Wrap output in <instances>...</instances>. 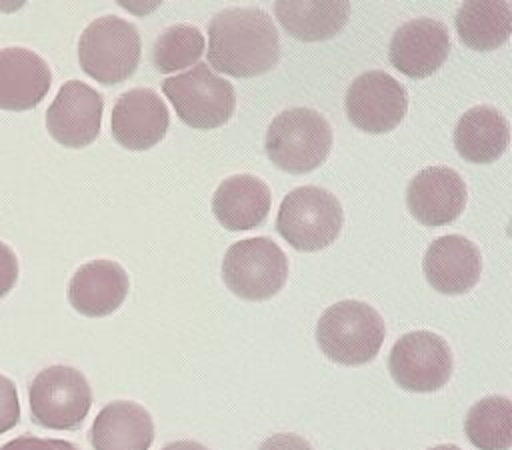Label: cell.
Returning <instances> with one entry per match:
<instances>
[{
  "label": "cell",
  "instance_id": "obj_29",
  "mask_svg": "<svg viewBox=\"0 0 512 450\" xmlns=\"http://www.w3.org/2000/svg\"><path fill=\"white\" fill-rule=\"evenodd\" d=\"M162 450H208V448L202 446L200 442H194V440H178V442L166 444Z\"/></svg>",
  "mask_w": 512,
  "mask_h": 450
},
{
  "label": "cell",
  "instance_id": "obj_30",
  "mask_svg": "<svg viewBox=\"0 0 512 450\" xmlns=\"http://www.w3.org/2000/svg\"><path fill=\"white\" fill-rule=\"evenodd\" d=\"M430 450H460V448L454 446V444H440V446H434V448H430Z\"/></svg>",
  "mask_w": 512,
  "mask_h": 450
},
{
  "label": "cell",
  "instance_id": "obj_8",
  "mask_svg": "<svg viewBox=\"0 0 512 450\" xmlns=\"http://www.w3.org/2000/svg\"><path fill=\"white\" fill-rule=\"evenodd\" d=\"M222 278L242 300H268L282 290L288 278V258L266 236L246 238L226 250Z\"/></svg>",
  "mask_w": 512,
  "mask_h": 450
},
{
  "label": "cell",
  "instance_id": "obj_22",
  "mask_svg": "<svg viewBox=\"0 0 512 450\" xmlns=\"http://www.w3.org/2000/svg\"><path fill=\"white\" fill-rule=\"evenodd\" d=\"M454 22L464 46L486 52L510 38L512 8L508 2H464Z\"/></svg>",
  "mask_w": 512,
  "mask_h": 450
},
{
  "label": "cell",
  "instance_id": "obj_15",
  "mask_svg": "<svg viewBox=\"0 0 512 450\" xmlns=\"http://www.w3.org/2000/svg\"><path fill=\"white\" fill-rule=\"evenodd\" d=\"M422 270L428 284L442 294H464L482 272V256L474 242L460 234L436 238L424 254Z\"/></svg>",
  "mask_w": 512,
  "mask_h": 450
},
{
  "label": "cell",
  "instance_id": "obj_6",
  "mask_svg": "<svg viewBox=\"0 0 512 450\" xmlns=\"http://www.w3.org/2000/svg\"><path fill=\"white\" fill-rule=\"evenodd\" d=\"M162 90L178 118L196 130H212L226 124L236 108L234 86L204 62L166 78Z\"/></svg>",
  "mask_w": 512,
  "mask_h": 450
},
{
  "label": "cell",
  "instance_id": "obj_10",
  "mask_svg": "<svg viewBox=\"0 0 512 450\" xmlns=\"http://www.w3.org/2000/svg\"><path fill=\"white\" fill-rule=\"evenodd\" d=\"M344 106L348 120L358 130L382 134L402 122L408 110V92L388 72L368 70L348 86Z\"/></svg>",
  "mask_w": 512,
  "mask_h": 450
},
{
  "label": "cell",
  "instance_id": "obj_17",
  "mask_svg": "<svg viewBox=\"0 0 512 450\" xmlns=\"http://www.w3.org/2000/svg\"><path fill=\"white\" fill-rule=\"evenodd\" d=\"M126 270L114 260H92L82 264L70 278L68 302L76 312L90 318L108 316L118 310L128 294Z\"/></svg>",
  "mask_w": 512,
  "mask_h": 450
},
{
  "label": "cell",
  "instance_id": "obj_18",
  "mask_svg": "<svg viewBox=\"0 0 512 450\" xmlns=\"http://www.w3.org/2000/svg\"><path fill=\"white\" fill-rule=\"evenodd\" d=\"M152 440L154 422L150 412L130 400L106 404L90 428L94 450H148Z\"/></svg>",
  "mask_w": 512,
  "mask_h": 450
},
{
  "label": "cell",
  "instance_id": "obj_4",
  "mask_svg": "<svg viewBox=\"0 0 512 450\" xmlns=\"http://www.w3.org/2000/svg\"><path fill=\"white\" fill-rule=\"evenodd\" d=\"M140 34L134 24L118 16L92 20L78 40L80 68L100 84H120L140 62Z\"/></svg>",
  "mask_w": 512,
  "mask_h": 450
},
{
  "label": "cell",
  "instance_id": "obj_1",
  "mask_svg": "<svg viewBox=\"0 0 512 450\" xmlns=\"http://www.w3.org/2000/svg\"><path fill=\"white\" fill-rule=\"evenodd\" d=\"M280 38L272 18L254 6L220 10L208 24V62L218 72L252 78L276 66Z\"/></svg>",
  "mask_w": 512,
  "mask_h": 450
},
{
  "label": "cell",
  "instance_id": "obj_9",
  "mask_svg": "<svg viewBox=\"0 0 512 450\" xmlns=\"http://www.w3.org/2000/svg\"><path fill=\"white\" fill-rule=\"evenodd\" d=\"M452 350L444 338L430 330L400 336L388 356L394 382L408 392H436L452 376Z\"/></svg>",
  "mask_w": 512,
  "mask_h": 450
},
{
  "label": "cell",
  "instance_id": "obj_27",
  "mask_svg": "<svg viewBox=\"0 0 512 450\" xmlns=\"http://www.w3.org/2000/svg\"><path fill=\"white\" fill-rule=\"evenodd\" d=\"M18 280V258L14 250L0 242V298H4Z\"/></svg>",
  "mask_w": 512,
  "mask_h": 450
},
{
  "label": "cell",
  "instance_id": "obj_20",
  "mask_svg": "<svg viewBox=\"0 0 512 450\" xmlns=\"http://www.w3.org/2000/svg\"><path fill=\"white\" fill-rule=\"evenodd\" d=\"M510 140L508 120L492 106H474L466 110L454 128V146L458 154L474 164L498 160Z\"/></svg>",
  "mask_w": 512,
  "mask_h": 450
},
{
  "label": "cell",
  "instance_id": "obj_3",
  "mask_svg": "<svg viewBox=\"0 0 512 450\" xmlns=\"http://www.w3.org/2000/svg\"><path fill=\"white\" fill-rule=\"evenodd\" d=\"M264 148L280 170L304 174L318 168L330 154L332 128L328 120L304 106L280 112L268 126Z\"/></svg>",
  "mask_w": 512,
  "mask_h": 450
},
{
  "label": "cell",
  "instance_id": "obj_13",
  "mask_svg": "<svg viewBox=\"0 0 512 450\" xmlns=\"http://www.w3.org/2000/svg\"><path fill=\"white\" fill-rule=\"evenodd\" d=\"M466 184L454 168L430 166L420 170L406 188L410 214L424 226L454 222L466 206Z\"/></svg>",
  "mask_w": 512,
  "mask_h": 450
},
{
  "label": "cell",
  "instance_id": "obj_7",
  "mask_svg": "<svg viewBox=\"0 0 512 450\" xmlns=\"http://www.w3.org/2000/svg\"><path fill=\"white\" fill-rule=\"evenodd\" d=\"M32 420L48 430H76L90 412L92 390L86 376L64 364L40 370L28 388Z\"/></svg>",
  "mask_w": 512,
  "mask_h": 450
},
{
  "label": "cell",
  "instance_id": "obj_2",
  "mask_svg": "<svg viewBox=\"0 0 512 450\" xmlns=\"http://www.w3.org/2000/svg\"><path fill=\"white\" fill-rule=\"evenodd\" d=\"M386 338L382 316L360 300H342L328 306L318 324L320 350L336 364L362 366L376 358Z\"/></svg>",
  "mask_w": 512,
  "mask_h": 450
},
{
  "label": "cell",
  "instance_id": "obj_14",
  "mask_svg": "<svg viewBox=\"0 0 512 450\" xmlns=\"http://www.w3.org/2000/svg\"><path fill=\"white\" fill-rule=\"evenodd\" d=\"M450 52L448 28L434 18L404 22L392 36L388 56L396 70L410 78H426L436 72Z\"/></svg>",
  "mask_w": 512,
  "mask_h": 450
},
{
  "label": "cell",
  "instance_id": "obj_5",
  "mask_svg": "<svg viewBox=\"0 0 512 450\" xmlns=\"http://www.w3.org/2000/svg\"><path fill=\"white\" fill-rule=\"evenodd\" d=\"M344 222L338 198L320 186H300L284 196L276 230L300 252H316L336 242Z\"/></svg>",
  "mask_w": 512,
  "mask_h": 450
},
{
  "label": "cell",
  "instance_id": "obj_28",
  "mask_svg": "<svg viewBox=\"0 0 512 450\" xmlns=\"http://www.w3.org/2000/svg\"><path fill=\"white\" fill-rule=\"evenodd\" d=\"M258 450H312V446L298 434L280 432L266 438Z\"/></svg>",
  "mask_w": 512,
  "mask_h": 450
},
{
  "label": "cell",
  "instance_id": "obj_11",
  "mask_svg": "<svg viewBox=\"0 0 512 450\" xmlns=\"http://www.w3.org/2000/svg\"><path fill=\"white\" fill-rule=\"evenodd\" d=\"M104 100L88 84L68 80L46 110L48 134L66 148H84L100 134Z\"/></svg>",
  "mask_w": 512,
  "mask_h": 450
},
{
  "label": "cell",
  "instance_id": "obj_24",
  "mask_svg": "<svg viewBox=\"0 0 512 450\" xmlns=\"http://www.w3.org/2000/svg\"><path fill=\"white\" fill-rule=\"evenodd\" d=\"M204 46V34L196 26L174 24L156 38L152 46V62L158 72L170 74L198 64Z\"/></svg>",
  "mask_w": 512,
  "mask_h": 450
},
{
  "label": "cell",
  "instance_id": "obj_21",
  "mask_svg": "<svg viewBox=\"0 0 512 450\" xmlns=\"http://www.w3.org/2000/svg\"><path fill=\"white\" fill-rule=\"evenodd\" d=\"M282 28L304 42H320L338 34L350 16V2H276Z\"/></svg>",
  "mask_w": 512,
  "mask_h": 450
},
{
  "label": "cell",
  "instance_id": "obj_26",
  "mask_svg": "<svg viewBox=\"0 0 512 450\" xmlns=\"http://www.w3.org/2000/svg\"><path fill=\"white\" fill-rule=\"evenodd\" d=\"M0 450H78L72 442L68 440H58V438H38V436H18L12 438L10 442L2 444Z\"/></svg>",
  "mask_w": 512,
  "mask_h": 450
},
{
  "label": "cell",
  "instance_id": "obj_16",
  "mask_svg": "<svg viewBox=\"0 0 512 450\" xmlns=\"http://www.w3.org/2000/svg\"><path fill=\"white\" fill-rule=\"evenodd\" d=\"M52 72L36 52L10 46L0 50V108L24 112L36 108L48 94Z\"/></svg>",
  "mask_w": 512,
  "mask_h": 450
},
{
  "label": "cell",
  "instance_id": "obj_23",
  "mask_svg": "<svg viewBox=\"0 0 512 450\" xmlns=\"http://www.w3.org/2000/svg\"><path fill=\"white\" fill-rule=\"evenodd\" d=\"M464 432L478 450H508L512 446V402L506 396H486L472 404Z\"/></svg>",
  "mask_w": 512,
  "mask_h": 450
},
{
  "label": "cell",
  "instance_id": "obj_19",
  "mask_svg": "<svg viewBox=\"0 0 512 450\" xmlns=\"http://www.w3.org/2000/svg\"><path fill=\"white\" fill-rule=\"evenodd\" d=\"M270 204V188L252 174H234L226 178L220 182L212 198L216 220L232 232L260 226L268 216Z\"/></svg>",
  "mask_w": 512,
  "mask_h": 450
},
{
  "label": "cell",
  "instance_id": "obj_25",
  "mask_svg": "<svg viewBox=\"0 0 512 450\" xmlns=\"http://www.w3.org/2000/svg\"><path fill=\"white\" fill-rule=\"evenodd\" d=\"M20 420V402L16 384L0 374V434L12 430Z\"/></svg>",
  "mask_w": 512,
  "mask_h": 450
},
{
  "label": "cell",
  "instance_id": "obj_12",
  "mask_svg": "<svg viewBox=\"0 0 512 450\" xmlns=\"http://www.w3.org/2000/svg\"><path fill=\"white\" fill-rule=\"evenodd\" d=\"M170 126L164 100L152 88H132L116 100L110 118L114 140L128 150L156 146Z\"/></svg>",
  "mask_w": 512,
  "mask_h": 450
}]
</instances>
